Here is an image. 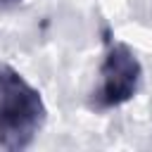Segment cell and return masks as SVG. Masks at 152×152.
<instances>
[{
    "label": "cell",
    "instance_id": "1",
    "mask_svg": "<svg viewBox=\"0 0 152 152\" xmlns=\"http://www.w3.org/2000/svg\"><path fill=\"white\" fill-rule=\"evenodd\" d=\"M48 107L40 90L14 66L0 62V150H26L40 135Z\"/></svg>",
    "mask_w": 152,
    "mask_h": 152
},
{
    "label": "cell",
    "instance_id": "2",
    "mask_svg": "<svg viewBox=\"0 0 152 152\" xmlns=\"http://www.w3.org/2000/svg\"><path fill=\"white\" fill-rule=\"evenodd\" d=\"M140 81L142 64L135 57L133 48L126 45L124 40L109 38L97 69V83L90 90V107L97 112H107L126 104L135 97Z\"/></svg>",
    "mask_w": 152,
    "mask_h": 152
},
{
    "label": "cell",
    "instance_id": "3",
    "mask_svg": "<svg viewBox=\"0 0 152 152\" xmlns=\"http://www.w3.org/2000/svg\"><path fill=\"white\" fill-rule=\"evenodd\" d=\"M17 5H21V0H0V10H12Z\"/></svg>",
    "mask_w": 152,
    "mask_h": 152
}]
</instances>
